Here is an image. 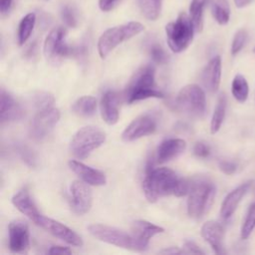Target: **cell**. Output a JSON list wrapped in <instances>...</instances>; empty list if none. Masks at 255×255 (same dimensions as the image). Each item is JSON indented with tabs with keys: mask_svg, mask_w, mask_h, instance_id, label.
I'll return each mask as SVG.
<instances>
[{
	"mask_svg": "<svg viewBox=\"0 0 255 255\" xmlns=\"http://www.w3.org/2000/svg\"><path fill=\"white\" fill-rule=\"evenodd\" d=\"M219 168L225 174H233L237 169V164L231 160H221L219 161Z\"/></svg>",
	"mask_w": 255,
	"mask_h": 255,
	"instance_id": "37",
	"label": "cell"
},
{
	"mask_svg": "<svg viewBox=\"0 0 255 255\" xmlns=\"http://www.w3.org/2000/svg\"><path fill=\"white\" fill-rule=\"evenodd\" d=\"M156 129V120L149 114L135 118L123 131L122 139L126 142L136 140L142 136L151 134Z\"/></svg>",
	"mask_w": 255,
	"mask_h": 255,
	"instance_id": "12",
	"label": "cell"
},
{
	"mask_svg": "<svg viewBox=\"0 0 255 255\" xmlns=\"http://www.w3.org/2000/svg\"><path fill=\"white\" fill-rule=\"evenodd\" d=\"M195 28L190 17L181 12L175 21L165 26V34L168 47L174 53L184 51L193 39Z\"/></svg>",
	"mask_w": 255,
	"mask_h": 255,
	"instance_id": "5",
	"label": "cell"
},
{
	"mask_svg": "<svg viewBox=\"0 0 255 255\" xmlns=\"http://www.w3.org/2000/svg\"><path fill=\"white\" fill-rule=\"evenodd\" d=\"M106 133L99 128L87 126L80 128L70 142V152L78 159L86 158L90 153L104 144Z\"/></svg>",
	"mask_w": 255,
	"mask_h": 255,
	"instance_id": "6",
	"label": "cell"
},
{
	"mask_svg": "<svg viewBox=\"0 0 255 255\" xmlns=\"http://www.w3.org/2000/svg\"><path fill=\"white\" fill-rule=\"evenodd\" d=\"M190 184V180L178 176L170 168L153 167L145 172L142 190L145 198L153 203L160 197L167 195H175L177 197L187 195Z\"/></svg>",
	"mask_w": 255,
	"mask_h": 255,
	"instance_id": "1",
	"label": "cell"
},
{
	"mask_svg": "<svg viewBox=\"0 0 255 255\" xmlns=\"http://www.w3.org/2000/svg\"><path fill=\"white\" fill-rule=\"evenodd\" d=\"M201 236L216 254H225L223 246L224 228L219 222L214 220L205 222L201 227Z\"/></svg>",
	"mask_w": 255,
	"mask_h": 255,
	"instance_id": "15",
	"label": "cell"
},
{
	"mask_svg": "<svg viewBox=\"0 0 255 255\" xmlns=\"http://www.w3.org/2000/svg\"><path fill=\"white\" fill-rule=\"evenodd\" d=\"M206 2L207 0H191L189 5V17L197 32L203 28V10Z\"/></svg>",
	"mask_w": 255,
	"mask_h": 255,
	"instance_id": "27",
	"label": "cell"
},
{
	"mask_svg": "<svg viewBox=\"0 0 255 255\" xmlns=\"http://www.w3.org/2000/svg\"><path fill=\"white\" fill-rule=\"evenodd\" d=\"M186 149V142L181 138H166L162 140L156 149L155 159L159 163L169 161L180 155Z\"/></svg>",
	"mask_w": 255,
	"mask_h": 255,
	"instance_id": "19",
	"label": "cell"
},
{
	"mask_svg": "<svg viewBox=\"0 0 255 255\" xmlns=\"http://www.w3.org/2000/svg\"><path fill=\"white\" fill-rule=\"evenodd\" d=\"M183 254H204V252L193 242L186 241L182 246Z\"/></svg>",
	"mask_w": 255,
	"mask_h": 255,
	"instance_id": "38",
	"label": "cell"
},
{
	"mask_svg": "<svg viewBox=\"0 0 255 255\" xmlns=\"http://www.w3.org/2000/svg\"><path fill=\"white\" fill-rule=\"evenodd\" d=\"M12 203L13 205L24 215H26L30 220H32L34 223L37 221L41 213L37 209L30 192L28 189L24 188L17 192L13 197H12Z\"/></svg>",
	"mask_w": 255,
	"mask_h": 255,
	"instance_id": "22",
	"label": "cell"
},
{
	"mask_svg": "<svg viewBox=\"0 0 255 255\" xmlns=\"http://www.w3.org/2000/svg\"><path fill=\"white\" fill-rule=\"evenodd\" d=\"M211 13L215 21L220 25H225L230 19V7L227 0H213L211 3Z\"/></svg>",
	"mask_w": 255,
	"mask_h": 255,
	"instance_id": "26",
	"label": "cell"
},
{
	"mask_svg": "<svg viewBox=\"0 0 255 255\" xmlns=\"http://www.w3.org/2000/svg\"><path fill=\"white\" fill-rule=\"evenodd\" d=\"M251 186V182H245L232 191H230L222 201L220 208V215L223 219H228L232 216L234 211L236 210L239 202L248 192Z\"/></svg>",
	"mask_w": 255,
	"mask_h": 255,
	"instance_id": "21",
	"label": "cell"
},
{
	"mask_svg": "<svg viewBox=\"0 0 255 255\" xmlns=\"http://www.w3.org/2000/svg\"><path fill=\"white\" fill-rule=\"evenodd\" d=\"M60 120V112L57 108L50 107L38 111L30 126V135L36 140L45 138L53 130Z\"/></svg>",
	"mask_w": 255,
	"mask_h": 255,
	"instance_id": "10",
	"label": "cell"
},
{
	"mask_svg": "<svg viewBox=\"0 0 255 255\" xmlns=\"http://www.w3.org/2000/svg\"><path fill=\"white\" fill-rule=\"evenodd\" d=\"M66 30L62 27L53 29L44 42V55L49 62L57 63L62 59L74 55V48L65 41Z\"/></svg>",
	"mask_w": 255,
	"mask_h": 255,
	"instance_id": "9",
	"label": "cell"
},
{
	"mask_svg": "<svg viewBox=\"0 0 255 255\" xmlns=\"http://www.w3.org/2000/svg\"><path fill=\"white\" fill-rule=\"evenodd\" d=\"M36 21V16L34 13H28L20 21L18 28V43L23 45L31 36V33L34 29Z\"/></svg>",
	"mask_w": 255,
	"mask_h": 255,
	"instance_id": "29",
	"label": "cell"
},
{
	"mask_svg": "<svg viewBox=\"0 0 255 255\" xmlns=\"http://www.w3.org/2000/svg\"><path fill=\"white\" fill-rule=\"evenodd\" d=\"M162 232H164L162 227L142 219L135 220L131 225V234L139 244L142 251L147 248L148 242L153 236Z\"/></svg>",
	"mask_w": 255,
	"mask_h": 255,
	"instance_id": "17",
	"label": "cell"
},
{
	"mask_svg": "<svg viewBox=\"0 0 255 255\" xmlns=\"http://www.w3.org/2000/svg\"><path fill=\"white\" fill-rule=\"evenodd\" d=\"M54 101L53 95L47 92H38L33 97V104L38 111L52 107Z\"/></svg>",
	"mask_w": 255,
	"mask_h": 255,
	"instance_id": "32",
	"label": "cell"
},
{
	"mask_svg": "<svg viewBox=\"0 0 255 255\" xmlns=\"http://www.w3.org/2000/svg\"><path fill=\"white\" fill-rule=\"evenodd\" d=\"M120 96L115 91H107L100 104L101 116L108 125H115L119 121L120 116Z\"/></svg>",
	"mask_w": 255,
	"mask_h": 255,
	"instance_id": "18",
	"label": "cell"
},
{
	"mask_svg": "<svg viewBox=\"0 0 255 255\" xmlns=\"http://www.w3.org/2000/svg\"><path fill=\"white\" fill-rule=\"evenodd\" d=\"M226 105H227L226 96L224 94H221L217 99V103L211 118V123H210L211 133H216L220 129L225 118Z\"/></svg>",
	"mask_w": 255,
	"mask_h": 255,
	"instance_id": "25",
	"label": "cell"
},
{
	"mask_svg": "<svg viewBox=\"0 0 255 255\" xmlns=\"http://www.w3.org/2000/svg\"><path fill=\"white\" fill-rule=\"evenodd\" d=\"M141 14L148 20L154 21L158 18L161 9V0H136Z\"/></svg>",
	"mask_w": 255,
	"mask_h": 255,
	"instance_id": "28",
	"label": "cell"
},
{
	"mask_svg": "<svg viewBox=\"0 0 255 255\" xmlns=\"http://www.w3.org/2000/svg\"><path fill=\"white\" fill-rule=\"evenodd\" d=\"M255 228V202H253L246 213L245 219L241 226L240 235L242 239H247Z\"/></svg>",
	"mask_w": 255,
	"mask_h": 255,
	"instance_id": "31",
	"label": "cell"
},
{
	"mask_svg": "<svg viewBox=\"0 0 255 255\" xmlns=\"http://www.w3.org/2000/svg\"><path fill=\"white\" fill-rule=\"evenodd\" d=\"M38 226L45 229L55 237L65 241L66 243L73 246H82L83 240L82 238L71 228L66 226L65 224L52 219L50 217H46L44 215H40L37 221L35 222Z\"/></svg>",
	"mask_w": 255,
	"mask_h": 255,
	"instance_id": "11",
	"label": "cell"
},
{
	"mask_svg": "<svg viewBox=\"0 0 255 255\" xmlns=\"http://www.w3.org/2000/svg\"><path fill=\"white\" fill-rule=\"evenodd\" d=\"M22 114H23L22 109L14 100V98L4 89H1V94H0L1 123L19 120L22 117Z\"/></svg>",
	"mask_w": 255,
	"mask_h": 255,
	"instance_id": "23",
	"label": "cell"
},
{
	"mask_svg": "<svg viewBox=\"0 0 255 255\" xmlns=\"http://www.w3.org/2000/svg\"><path fill=\"white\" fill-rule=\"evenodd\" d=\"M72 110L79 117L90 118L96 114L97 100L92 96H83L73 104Z\"/></svg>",
	"mask_w": 255,
	"mask_h": 255,
	"instance_id": "24",
	"label": "cell"
},
{
	"mask_svg": "<svg viewBox=\"0 0 255 255\" xmlns=\"http://www.w3.org/2000/svg\"><path fill=\"white\" fill-rule=\"evenodd\" d=\"M9 249L14 253H26L30 247L28 224L21 219L13 220L8 226Z\"/></svg>",
	"mask_w": 255,
	"mask_h": 255,
	"instance_id": "13",
	"label": "cell"
},
{
	"mask_svg": "<svg viewBox=\"0 0 255 255\" xmlns=\"http://www.w3.org/2000/svg\"><path fill=\"white\" fill-rule=\"evenodd\" d=\"M69 167L86 183L93 186L105 185L107 178L104 172L99 169L93 168L79 160L71 159L69 161Z\"/></svg>",
	"mask_w": 255,
	"mask_h": 255,
	"instance_id": "16",
	"label": "cell"
},
{
	"mask_svg": "<svg viewBox=\"0 0 255 255\" xmlns=\"http://www.w3.org/2000/svg\"><path fill=\"white\" fill-rule=\"evenodd\" d=\"M116 0H99V7L102 11L108 12L112 10Z\"/></svg>",
	"mask_w": 255,
	"mask_h": 255,
	"instance_id": "40",
	"label": "cell"
},
{
	"mask_svg": "<svg viewBox=\"0 0 255 255\" xmlns=\"http://www.w3.org/2000/svg\"><path fill=\"white\" fill-rule=\"evenodd\" d=\"M88 185L83 180H75L71 184V207L78 215L86 214L92 207L93 194Z\"/></svg>",
	"mask_w": 255,
	"mask_h": 255,
	"instance_id": "14",
	"label": "cell"
},
{
	"mask_svg": "<svg viewBox=\"0 0 255 255\" xmlns=\"http://www.w3.org/2000/svg\"><path fill=\"white\" fill-rule=\"evenodd\" d=\"M221 79V58L213 57L202 71L201 80L203 86L210 93L217 92Z\"/></svg>",
	"mask_w": 255,
	"mask_h": 255,
	"instance_id": "20",
	"label": "cell"
},
{
	"mask_svg": "<svg viewBox=\"0 0 255 255\" xmlns=\"http://www.w3.org/2000/svg\"><path fill=\"white\" fill-rule=\"evenodd\" d=\"M144 26L135 21H131L120 26L106 30L98 41V51L101 58H106L118 45L139 34Z\"/></svg>",
	"mask_w": 255,
	"mask_h": 255,
	"instance_id": "4",
	"label": "cell"
},
{
	"mask_svg": "<svg viewBox=\"0 0 255 255\" xmlns=\"http://www.w3.org/2000/svg\"><path fill=\"white\" fill-rule=\"evenodd\" d=\"M160 254H182L183 251L182 249H179L178 247H168V248H165V249H162L159 251Z\"/></svg>",
	"mask_w": 255,
	"mask_h": 255,
	"instance_id": "41",
	"label": "cell"
},
{
	"mask_svg": "<svg viewBox=\"0 0 255 255\" xmlns=\"http://www.w3.org/2000/svg\"><path fill=\"white\" fill-rule=\"evenodd\" d=\"M231 92L235 100L239 103H244L247 100L249 88L246 79L242 75L238 74L233 78L231 84Z\"/></svg>",
	"mask_w": 255,
	"mask_h": 255,
	"instance_id": "30",
	"label": "cell"
},
{
	"mask_svg": "<svg viewBox=\"0 0 255 255\" xmlns=\"http://www.w3.org/2000/svg\"><path fill=\"white\" fill-rule=\"evenodd\" d=\"M193 153L197 157H201V158L208 157L210 154V147L207 143L203 141H198L193 146Z\"/></svg>",
	"mask_w": 255,
	"mask_h": 255,
	"instance_id": "36",
	"label": "cell"
},
{
	"mask_svg": "<svg viewBox=\"0 0 255 255\" xmlns=\"http://www.w3.org/2000/svg\"><path fill=\"white\" fill-rule=\"evenodd\" d=\"M49 254H71L72 251L69 247L66 246H52L50 247Z\"/></svg>",
	"mask_w": 255,
	"mask_h": 255,
	"instance_id": "39",
	"label": "cell"
},
{
	"mask_svg": "<svg viewBox=\"0 0 255 255\" xmlns=\"http://www.w3.org/2000/svg\"><path fill=\"white\" fill-rule=\"evenodd\" d=\"M12 0H0V11L2 14H5L9 11L11 7Z\"/></svg>",
	"mask_w": 255,
	"mask_h": 255,
	"instance_id": "42",
	"label": "cell"
},
{
	"mask_svg": "<svg viewBox=\"0 0 255 255\" xmlns=\"http://www.w3.org/2000/svg\"><path fill=\"white\" fill-rule=\"evenodd\" d=\"M216 188L214 184L206 178H196L191 180L187 197V213L191 218H201L211 207Z\"/></svg>",
	"mask_w": 255,
	"mask_h": 255,
	"instance_id": "3",
	"label": "cell"
},
{
	"mask_svg": "<svg viewBox=\"0 0 255 255\" xmlns=\"http://www.w3.org/2000/svg\"><path fill=\"white\" fill-rule=\"evenodd\" d=\"M254 52H255V48H254Z\"/></svg>",
	"mask_w": 255,
	"mask_h": 255,
	"instance_id": "45",
	"label": "cell"
},
{
	"mask_svg": "<svg viewBox=\"0 0 255 255\" xmlns=\"http://www.w3.org/2000/svg\"><path fill=\"white\" fill-rule=\"evenodd\" d=\"M149 56L154 63L159 65L165 64L168 60V57L165 51L157 44H153L149 47Z\"/></svg>",
	"mask_w": 255,
	"mask_h": 255,
	"instance_id": "34",
	"label": "cell"
},
{
	"mask_svg": "<svg viewBox=\"0 0 255 255\" xmlns=\"http://www.w3.org/2000/svg\"><path fill=\"white\" fill-rule=\"evenodd\" d=\"M175 105L179 111L186 115L200 118L204 115L206 109L205 93L197 85L184 86L176 96Z\"/></svg>",
	"mask_w": 255,
	"mask_h": 255,
	"instance_id": "8",
	"label": "cell"
},
{
	"mask_svg": "<svg viewBox=\"0 0 255 255\" xmlns=\"http://www.w3.org/2000/svg\"><path fill=\"white\" fill-rule=\"evenodd\" d=\"M124 97L128 104L149 98H164V94L155 83V70L151 65H145L133 74L126 87Z\"/></svg>",
	"mask_w": 255,
	"mask_h": 255,
	"instance_id": "2",
	"label": "cell"
},
{
	"mask_svg": "<svg viewBox=\"0 0 255 255\" xmlns=\"http://www.w3.org/2000/svg\"><path fill=\"white\" fill-rule=\"evenodd\" d=\"M88 231L92 236L102 242H106L128 250L142 251L131 233L125 232L124 230L118 229L116 227L96 223L89 225Z\"/></svg>",
	"mask_w": 255,
	"mask_h": 255,
	"instance_id": "7",
	"label": "cell"
},
{
	"mask_svg": "<svg viewBox=\"0 0 255 255\" xmlns=\"http://www.w3.org/2000/svg\"><path fill=\"white\" fill-rule=\"evenodd\" d=\"M248 34L245 29H240L236 32V34L233 37L232 44H231V55L235 56L237 55L245 46L247 42Z\"/></svg>",
	"mask_w": 255,
	"mask_h": 255,
	"instance_id": "33",
	"label": "cell"
},
{
	"mask_svg": "<svg viewBox=\"0 0 255 255\" xmlns=\"http://www.w3.org/2000/svg\"><path fill=\"white\" fill-rule=\"evenodd\" d=\"M35 50H36V43H33V44H31V45L29 46V48L27 49V51H26V55H27L28 57L33 56V55H34V53H35Z\"/></svg>",
	"mask_w": 255,
	"mask_h": 255,
	"instance_id": "44",
	"label": "cell"
},
{
	"mask_svg": "<svg viewBox=\"0 0 255 255\" xmlns=\"http://www.w3.org/2000/svg\"><path fill=\"white\" fill-rule=\"evenodd\" d=\"M61 17L64 23L69 27H76L77 25V19L75 16V13L69 6H64L61 10Z\"/></svg>",
	"mask_w": 255,
	"mask_h": 255,
	"instance_id": "35",
	"label": "cell"
},
{
	"mask_svg": "<svg viewBox=\"0 0 255 255\" xmlns=\"http://www.w3.org/2000/svg\"><path fill=\"white\" fill-rule=\"evenodd\" d=\"M233 1L237 8H244V7L248 6L253 0H233Z\"/></svg>",
	"mask_w": 255,
	"mask_h": 255,
	"instance_id": "43",
	"label": "cell"
}]
</instances>
